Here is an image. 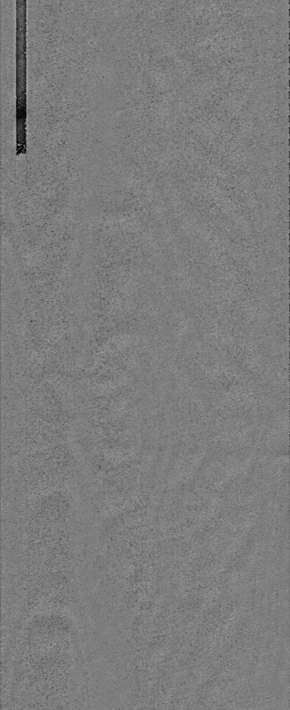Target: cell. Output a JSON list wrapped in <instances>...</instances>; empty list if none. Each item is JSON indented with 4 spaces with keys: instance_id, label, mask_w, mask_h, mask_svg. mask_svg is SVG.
Returning a JSON list of instances; mask_svg holds the SVG:
<instances>
[{
    "instance_id": "6da1fadb",
    "label": "cell",
    "mask_w": 290,
    "mask_h": 710,
    "mask_svg": "<svg viewBox=\"0 0 290 710\" xmlns=\"http://www.w3.org/2000/svg\"><path fill=\"white\" fill-rule=\"evenodd\" d=\"M16 156L27 153L26 1H16Z\"/></svg>"
}]
</instances>
